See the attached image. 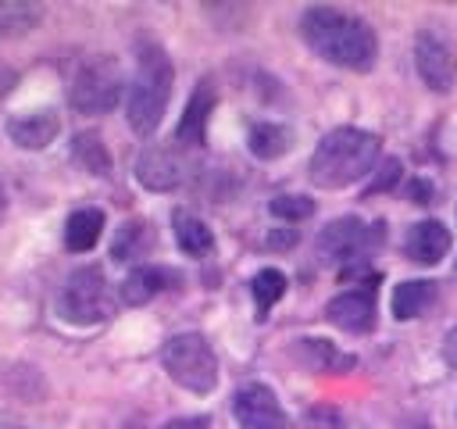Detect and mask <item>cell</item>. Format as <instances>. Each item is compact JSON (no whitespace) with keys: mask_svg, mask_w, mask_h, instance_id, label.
Wrapping results in <instances>:
<instances>
[{"mask_svg":"<svg viewBox=\"0 0 457 429\" xmlns=\"http://www.w3.org/2000/svg\"><path fill=\"white\" fill-rule=\"evenodd\" d=\"M300 36L321 61L336 68H346V72L375 68V57H378L375 29L343 7H328V4L307 7L300 14Z\"/></svg>","mask_w":457,"mask_h":429,"instance_id":"1","label":"cell"},{"mask_svg":"<svg viewBox=\"0 0 457 429\" xmlns=\"http://www.w3.org/2000/svg\"><path fill=\"white\" fill-rule=\"evenodd\" d=\"M375 161H378V136L368 129L339 125L325 132L321 143L314 147L307 175L321 189H343V186L361 182Z\"/></svg>","mask_w":457,"mask_h":429,"instance_id":"2","label":"cell"},{"mask_svg":"<svg viewBox=\"0 0 457 429\" xmlns=\"http://www.w3.org/2000/svg\"><path fill=\"white\" fill-rule=\"evenodd\" d=\"M171 82H175V68L168 54L157 43H146L139 50L136 75L129 82V100H125V118L136 136H150L161 125L168 97H171Z\"/></svg>","mask_w":457,"mask_h":429,"instance_id":"3","label":"cell"},{"mask_svg":"<svg viewBox=\"0 0 457 429\" xmlns=\"http://www.w3.org/2000/svg\"><path fill=\"white\" fill-rule=\"evenodd\" d=\"M161 365L189 393H211L218 386V358L200 332H175L161 347Z\"/></svg>","mask_w":457,"mask_h":429,"instance_id":"4","label":"cell"},{"mask_svg":"<svg viewBox=\"0 0 457 429\" xmlns=\"http://www.w3.org/2000/svg\"><path fill=\"white\" fill-rule=\"evenodd\" d=\"M57 315L68 325H100L111 315V286L100 265H82L57 293Z\"/></svg>","mask_w":457,"mask_h":429,"instance_id":"5","label":"cell"},{"mask_svg":"<svg viewBox=\"0 0 457 429\" xmlns=\"http://www.w3.org/2000/svg\"><path fill=\"white\" fill-rule=\"evenodd\" d=\"M121 86H125L121 64L111 54H96V57L79 64L71 89H68V100L79 114H107L121 100Z\"/></svg>","mask_w":457,"mask_h":429,"instance_id":"6","label":"cell"},{"mask_svg":"<svg viewBox=\"0 0 457 429\" xmlns=\"http://www.w3.org/2000/svg\"><path fill=\"white\" fill-rule=\"evenodd\" d=\"M382 243V225H368L353 214L328 222L318 232V257L325 265H357Z\"/></svg>","mask_w":457,"mask_h":429,"instance_id":"7","label":"cell"},{"mask_svg":"<svg viewBox=\"0 0 457 429\" xmlns=\"http://www.w3.org/2000/svg\"><path fill=\"white\" fill-rule=\"evenodd\" d=\"M414 68L421 75V82L432 89V93H450L453 82H457V57H453V46L436 36L432 29H421L414 36Z\"/></svg>","mask_w":457,"mask_h":429,"instance_id":"8","label":"cell"},{"mask_svg":"<svg viewBox=\"0 0 457 429\" xmlns=\"http://www.w3.org/2000/svg\"><path fill=\"white\" fill-rule=\"evenodd\" d=\"M375 315H378V307H375V275L325 304V318L332 325H339L343 332H353V336L371 332L375 329Z\"/></svg>","mask_w":457,"mask_h":429,"instance_id":"9","label":"cell"},{"mask_svg":"<svg viewBox=\"0 0 457 429\" xmlns=\"http://www.w3.org/2000/svg\"><path fill=\"white\" fill-rule=\"evenodd\" d=\"M232 415L239 429H289L278 397L264 383H246L232 397Z\"/></svg>","mask_w":457,"mask_h":429,"instance_id":"10","label":"cell"},{"mask_svg":"<svg viewBox=\"0 0 457 429\" xmlns=\"http://www.w3.org/2000/svg\"><path fill=\"white\" fill-rule=\"evenodd\" d=\"M186 175H189V161L182 157L179 147H146L136 161V179L154 193H168L182 186Z\"/></svg>","mask_w":457,"mask_h":429,"instance_id":"11","label":"cell"},{"mask_svg":"<svg viewBox=\"0 0 457 429\" xmlns=\"http://www.w3.org/2000/svg\"><path fill=\"white\" fill-rule=\"evenodd\" d=\"M61 132V118L54 107H36V111H21L7 122V136L14 147L21 150H43L54 143V136Z\"/></svg>","mask_w":457,"mask_h":429,"instance_id":"12","label":"cell"},{"mask_svg":"<svg viewBox=\"0 0 457 429\" xmlns=\"http://www.w3.org/2000/svg\"><path fill=\"white\" fill-rule=\"evenodd\" d=\"M214 100H218L214 86H211L207 79L196 82V89H193V97H189L182 118H179V129H175V143H179L182 150L204 147V139H207V118H211V111H214Z\"/></svg>","mask_w":457,"mask_h":429,"instance_id":"13","label":"cell"},{"mask_svg":"<svg viewBox=\"0 0 457 429\" xmlns=\"http://www.w3.org/2000/svg\"><path fill=\"white\" fill-rule=\"evenodd\" d=\"M446 250H450V232H446V225L436 222V218H425V222L411 225L407 236H403V254H407V261L439 265V261L446 257Z\"/></svg>","mask_w":457,"mask_h":429,"instance_id":"14","label":"cell"},{"mask_svg":"<svg viewBox=\"0 0 457 429\" xmlns=\"http://www.w3.org/2000/svg\"><path fill=\"white\" fill-rule=\"evenodd\" d=\"M175 279H179V275H175L171 268L139 265V268H132V272L125 275V282H121V300L132 304V307H143V304H150L157 293H164Z\"/></svg>","mask_w":457,"mask_h":429,"instance_id":"15","label":"cell"},{"mask_svg":"<svg viewBox=\"0 0 457 429\" xmlns=\"http://www.w3.org/2000/svg\"><path fill=\"white\" fill-rule=\"evenodd\" d=\"M293 354H296L307 368H314V372H332V375H343V372H350V368L357 365L353 354H343L339 347H332L328 340H318V336L296 340Z\"/></svg>","mask_w":457,"mask_h":429,"instance_id":"16","label":"cell"},{"mask_svg":"<svg viewBox=\"0 0 457 429\" xmlns=\"http://www.w3.org/2000/svg\"><path fill=\"white\" fill-rule=\"evenodd\" d=\"M171 229H175V243H179L182 254H189V257H204V254L214 250V232H211L207 222L196 218L193 211L179 207V211L171 214Z\"/></svg>","mask_w":457,"mask_h":429,"instance_id":"17","label":"cell"},{"mask_svg":"<svg viewBox=\"0 0 457 429\" xmlns=\"http://www.w3.org/2000/svg\"><path fill=\"white\" fill-rule=\"evenodd\" d=\"M100 232H104V211L100 207H79L64 222V247L71 254H86L96 247Z\"/></svg>","mask_w":457,"mask_h":429,"instance_id":"18","label":"cell"},{"mask_svg":"<svg viewBox=\"0 0 457 429\" xmlns=\"http://www.w3.org/2000/svg\"><path fill=\"white\" fill-rule=\"evenodd\" d=\"M432 300H436V282H428V279H407V282H400L393 290V318L411 322V318L425 315L432 307Z\"/></svg>","mask_w":457,"mask_h":429,"instance_id":"19","label":"cell"},{"mask_svg":"<svg viewBox=\"0 0 457 429\" xmlns=\"http://www.w3.org/2000/svg\"><path fill=\"white\" fill-rule=\"evenodd\" d=\"M246 147H250L253 157L275 161V157H282L293 147V132L286 125H278V122H257L250 129V136H246Z\"/></svg>","mask_w":457,"mask_h":429,"instance_id":"20","label":"cell"},{"mask_svg":"<svg viewBox=\"0 0 457 429\" xmlns=\"http://www.w3.org/2000/svg\"><path fill=\"white\" fill-rule=\"evenodd\" d=\"M154 243V232H150V222L143 218H129L121 222V229L114 232V243H111V257L114 261H132V257H143Z\"/></svg>","mask_w":457,"mask_h":429,"instance_id":"21","label":"cell"},{"mask_svg":"<svg viewBox=\"0 0 457 429\" xmlns=\"http://www.w3.org/2000/svg\"><path fill=\"white\" fill-rule=\"evenodd\" d=\"M43 7L39 4H25V0H0V39H14L25 36L39 25Z\"/></svg>","mask_w":457,"mask_h":429,"instance_id":"22","label":"cell"},{"mask_svg":"<svg viewBox=\"0 0 457 429\" xmlns=\"http://www.w3.org/2000/svg\"><path fill=\"white\" fill-rule=\"evenodd\" d=\"M71 157L89 175H107L111 172V154H107V147H104V139L96 132H79L75 143H71Z\"/></svg>","mask_w":457,"mask_h":429,"instance_id":"23","label":"cell"},{"mask_svg":"<svg viewBox=\"0 0 457 429\" xmlns=\"http://www.w3.org/2000/svg\"><path fill=\"white\" fill-rule=\"evenodd\" d=\"M286 275L278 268H261L253 279H250V293H253V304H257V318H268V311L282 300L286 293Z\"/></svg>","mask_w":457,"mask_h":429,"instance_id":"24","label":"cell"},{"mask_svg":"<svg viewBox=\"0 0 457 429\" xmlns=\"http://www.w3.org/2000/svg\"><path fill=\"white\" fill-rule=\"evenodd\" d=\"M268 211H271L275 218H286V222H303V218L314 214V200L303 197V193H282V197H275V200L268 204Z\"/></svg>","mask_w":457,"mask_h":429,"instance_id":"25","label":"cell"},{"mask_svg":"<svg viewBox=\"0 0 457 429\" xmlns=\"http://www.w3.org/2000/svg\"><path fill=\"white\" fill-rule=\"evenodd\" d=\"M300 429H346L343 425V415L328 404H318V408H307L303 418H300Z\"/></svg>","mask_w":457,"mask_h":429,"instance_id":"26","label":"cell"},{"mask_svg":"<svg viewBox=\"0 0 457 429\" xmlns=\"http://www.w3.org/2000/svg\"><path fill=\"white\" fill-rule=\"evenodd\" d=\"M400 161L396 157H389V161H382V168H378V179L368 186V193H378V189H389V186H396L400 182Z\"/></svg>","mask_w":457,"mask_h":429,"instance_id":"27","label":"cell"},{"mask_svg":"<svg viewBox=\"0 0 457 429\" xmlns=\"http://www.w3.org/2000/svg\"><path fill=\"white\" fill-rule=\"evenodd\" d=\"M161 429H211V418H207V415H193V418H175V422H168V425H161Z\"/></svg>","mask_w":457,"mask_h":429,"instance_id":"28","label":"cell"},{"mask_svg":"<svg viewBox=\"0 0 457 429\" xmlns=\"http://www.w3.org/2000/svg\"><path fill=\"white\" fill-rule=\"evenodd\" d=\"M443 361H446V368H457V325L443 336Z\"/></svg>","mask_w":457,"mask_h":429,"instance_id":"29","label":"cell"},{"mask_svg":"<svg viewBox=\"0 0 457 429\" xmlns=\"http://www.w3.org/2000/svg\"><path fill=\"white\" fill-rule=\"evenodd\" d=\"M293 243H296V232H293V229H286V232H271V236H268V247H275V250L293 247Z\"/></svg>","mask_w":457,"mask_h":429,"instance_id":"30","label":"cell"},{"mask_svg":"<svg viewBox=\"0 0 457 429\" xmlns=\"http://www.w3.org/2000/svg\"><path fill=\"white\" fill-rule=\"evenodd\" d=\"M411 197H414V204H432L428 197H432V186L425 182V179H418L414 186H411Z\"/></svg>","mask_w":457,"mask_h":429,"instance_id":"31","label":"cell"},{"mask_svg":"<svg viewBox=\"0 0 457 429\" xmlns=\"http://www.w3.org/2000/svg\"><path fill=\"white\" fill-rule=\"evenodd\" d=\"M400 429H432V422H428L425 415H407V418L400 422Z\"/></svg>","mask_w":457,"mask_h":429,"instance_id":"32","label":"cell"},{"mask_svg":"<svg viewBox=\"0 0 457 429\" xmlns=\"http://www.w3.org/2000/svg\"><path fill=\"white\" fill-rule=\"evenodd\" d=\"M4 207H7V200H4V189H0V218H4Z\"/></svg>","mask_w":457,"mask_h":429,"instance_id":"33","label":"cell"}]
</instances>
